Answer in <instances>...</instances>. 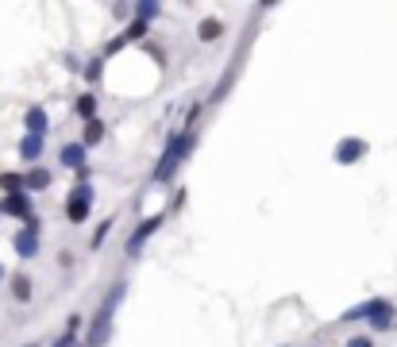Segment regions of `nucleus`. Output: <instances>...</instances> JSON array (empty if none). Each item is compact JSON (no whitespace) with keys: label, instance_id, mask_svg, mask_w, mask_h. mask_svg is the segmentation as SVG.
<instances>
[{"label":"nucleus","instance_id":"nucleus-1","mask_svg":"<svg viewBox=\"0 0 397 347\" xmlns=\"http://www.w3.org/2000/svg\"><path fill=\"white\" fill-rule=\"evenodd\" d=\"M124 293H127L124 282H116V286L108 289V298L100 301L97 316H93L89 332H85V344H89V347H104L108 339H112V321H116V305H120V298H124Z\"/></svg>","mask_w":397,"mask_h":347},{"label":"nucleus","instance_id":"nucleus-2","mask_svg":"<svg viewBox=\"0 0 397 347\" xmlns=\"http://www.w3.org/2000/svg\"><path fill=\"white\" fill-rule=\"evenodd\" d=\"M197 147V139H193V132H185V135H174V139L166 143V151H162V158H158V166H155V182H170L178 174V166L189 158V151Z\"/></svg>","mask_w":397,"mask_h":347},{"label":"nucleus","instance_id":"nucleus-3","mask_svg":"<svg viewBox=\"0 0 397 347\" xmlns=\"http://www.w3.org/2000/svg\"><path fill=\"white\" fill-rule=\"evenodd\" d=\"M89 213H93V185H89V166H85V170L77 174L74 193L66 197V216H70V224H85Z\"/></svg>","mask_w":397,"mask_h":347},{"label":"nucleus","instance_id":"nucleus-4","mask_svg":"<svg viewBox=\"0 0 397 347\" xmlns=\"http://www.w3.org/2000/svg\"><path fill=\"white\" fill-rule=\"evenodd\" d=\"M162 220H166L162 213H158V216H147V220H143L139 228L132 231V240H127V255H132V259L139 255V251H143V243H147V240H150V236H155L158 228H162Z\"/></svg>","mask_w":397,"mask_h":347},{"label":"nucleus","instance_id":"nucleus-5","mask_svg":"<svg viewBox=\"0 0 397 347\" xmlns=\"http://www.w3.org/2000/svg\"><path fill=\"white\" fill-rule=\"evenodd\" d=\"M366 151H371V147H366V139H355V135H351V139H339L336 143V155H332V158H336L339 166H351V162H359Z\"/></svg>","mask_w":397,"mask_h":347},{"label":"nucleus","instance_id":"nucleus-6","mask_svg":"<svg viewBox=\"0 0 397 347\" xmlns=\"http://www.w3.org/2000/svg\"><path fill=\"white\" fill-rule=\"evenodd\" d=\"M12 243H16V255H20V259H35V255H39V220L27 224V228L20 231Z\"/></svg>","mask_w":397,"mask_h":347},{"label":"nucleus","instance_id":"nucleus-7","mask_svg":"<svg viewBox=\"0 0 397 347\" xmlns=\"http://www.w3.org/2000/svg\"><path fill=\"white\" fill-rule=\"evenodd\" d=\"M85 158H89V147H85V143H66V147H62V155H59V162L66 166V170L81 174L85 170Z\"/></svg>","mask_w":397,"mask_h":347},{"label":"nucleus","instance_id":"nucleus-8","mask_svg":"<svg viewBox=\"0 0 397 347\" xmlns=\"http://www.w3.org/2000/svg\"><path fill=\"white\" fill-rule=\"evenodd\" d=\"M0 213H4V216H20V220H27V224L35 220V213H31V201H27V193H16V197H4V201H0Z\"/></svg>","mask_w":397,"mask_h":347},{"label":"nucleus","instance_id":"nucleus-9","mask_svg":"<svg viewBox=\"0 0 397 347\" xmlns=\"http://www.w3.org/2000/svg\"><path fill=\"white\" fill-rule=\"evenodd\" d=\"M394 321H397V313H394V305H389L386 298H374V313H371V328L374 332H386V328H394Z\"/></svg>","mask_w":397,"mask_h":347},{"label":"nucleus","instance_id":"nucleus-10","mask_svg":"<svg viewBox=\"0 0 397 347\" xmlns=\"http://www.w3.org/2000/svg\"><path fill=\"white\" fill-rule=\"evenodd\" d=\"M24 124H27V135H42V139H47V128H50V120H47V112H42L39 105H35V108H27Z\"/></svg>","mask_w":397,"mask_h":347},{"label":"nucleus","instance_id":"nucleus-11","mask_svg":"<svg viewBox=\"0 0 397 347\" xmlns=\"http://www.w3.org/2000/svg\"><path fill=\"white\" fill-rule=\"evenodd\" d=\"M147 27H150V24H143V20H135V24L127 27V31H120L116 39H112V47H108V54H112V50H120V47H127V43H135V39H143V35H147Z\"/></svg>","mask_w":397,"mask_h":347},{"label":"nucleus","instance_id":"nucleus-12","mask_svg":"<svg viewBox=\"0 0 397 347\" xmlns=\"http://www.w3.org/2000/svg\"><path fill=\"white\" fill-rule=\"evenodd\" d=\"M39 155H42V135H24L20 158H24V162H39Z\"/></svg>","mask_w":397,"mask_h":347},{"label":"nucleus","instance_id":"nucleus-13","mask_svg":"<svg viewBox=\"0 0 397 347\" xmlns=\"http://www.w3.org/2000/svg\"><path fill=\"white\" fill-rule=\"evenodd\" d=\"M47 185H50V170H42V166H35V170L24 178V190L27 193H42Z\"/></svg>","mask_w":397,"mask_h":347},{"label":"nucleus","instance_id":"nucleus-14","mask_svg":"<svg viewBox=\"0 0 397 347\" xmlns=\"http://www.w3.org/2000/svg\"><path fill=\"white\" fill-rule=\"evenodd\" d=\"M77 328H81V316H70V321H66V328H62V336L54 339V347H74Z\"/></svg>","mask_w":397,"mask_h":347},{"label":"nucleus","instance_id":"nucleus-15","mask_svg":"<svg viewBox=\"0 0 397 347\" xmlns=\"http://www.w3.org/2000/svg\"><path fill=\"white\" fill-rule=\"evenodd\" d=\"M12 298L31 301V278H27V274H12Z\"/></svg>","mask_w":397,"mask_h":347},{"label":"nucleus","instance_id":"nucleus-16","mask_svg":"<svg viewBox=\"0 0 397 347\" xmlns=\"http://www.w3.org/2000/svg\"><path fill=\"white\" fill-rule=\"evenodd\" d=\"M100 139H104V124L93 116V120H85V139L81 143H85V147H97Z\"/></svg>","mask_w":397,"mask_h":347},{"label":"nucleus","instance_id":"nucleus-17","mask_svg":"<svg viewBox=\"0 0 397 347\" xmlns=\"http://www.w3.org/2000/svg\"><path fill=\"white\" fill-rule=\"evenodd\" d=\"M0 190H4V197L27 193V190H24V178H20V174H0Z\"/></svg>","mask_w":397,"mask_h":347},{"label":"nucleus","instance_id":"nucleus-18","mask_svg":"<svg viewBox=\"0 0 397 347\" xmlns=\"http://www.w3.org/2000/svg\"><path fill=\"white\" fill-rule=\"evenodd\" d=\"M74 112L81 116V120H93V116H97V97H93V93H81L77 105H74Z\"/></svg>","mask_w":397,"mask_h":347},{"label":"nucleus","instance_id":"nucleus-19","mask_svg":"<svg viewBox=\"0 0 397 347\" xmlns=\"http://www.w3.org/2000/svg\"><path fill=\"white\" fill-rule=\"evenodd\" d=\"M155 16H162V4H155V0H143V4H135V20L150 24Z\"/></svg>","mask_w":397,"mask_h":347},{"label":"nucleus","instance_id":"nucleus-20","mask_svg":"<svg viewBox=\"0 0 397 347\" xmlns=\"http://www.w3.org/2000/svg\"><path fill=\"white\" fill-rule=\"evenodd\" d=\"M371 313H374V301H363V305H355V309H348L343 313V321H371Z\"/></svg>","mask_w":397,"mask_h":347},{"label":"nucleus","instance_id":"nucleus-21","mask_svg":"<svg viewBox=\"0 0 397 347\" xmlns=\"http://www.w3.org/2000/svg\"><path fill=\"white\" fill-rule=\"evenodd\" d=\"M220 35H224V24H220V20H205V24H201V39H205V43L220 39Z\"/></svg>","mask_w":397,"mask_h":347},{"label":"nucleus","instance_id":"nucleus-22","mask_svg":"<svg viewBox=\"0 0 397 347\" xmlns=\"http://www.w3.org/2000/svg\"><path fill=\"white\" fill-rule=\"evenodd\" d=\"M108 231H112V220H104V224H100V228H97V236H93V240H89V247H93V251H97L100 243L108 240Z\"/></svg>","mask_w":397,"mask_h":347},{"label":"nucleus","instance_id":"nucleus-23","mask_svg":"<svg viewBox=\"0 0 397 347\" xmlns=\"http://www.w3.org/2000/svg\"><path fill=\"white\" fill-rule=\"evenodd\" d=\"M100 70H104V62H100V58H93V62H89V66H85V82H97V77H100Z\"/></svg>","mask_w":397,"mask_h":347},{"label":"nucleus","instance_id":"nucleus-24","mask_svg":"<svg viewBox=\"0 0 397 347\" xmlns=\"http://www.w3.org/2000/svg\"><path fill=\"white\" fill-rule=\"evenodd\" d=\"M348 347H374V339H371V336H355Z\"/></svg>","mask_w":397,"mask_h":347},{"label":"nucleus","instance_id":"nucleus-25","mask_svg":"<svg viewBox=\"0 0 397 347\" xmlns=\"http://www.w3.org/2000/svg\"><path fill=\"white\" fill-rule=\"evenodd\" d=\"M0 282H4V266H0Z\"/></svg>","mask_w":397,"mask_h":347}]
</instances>
